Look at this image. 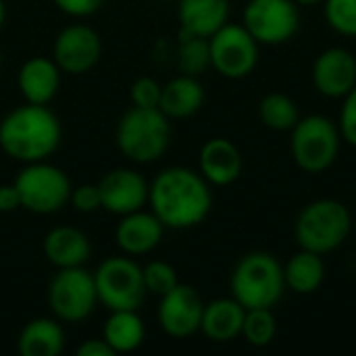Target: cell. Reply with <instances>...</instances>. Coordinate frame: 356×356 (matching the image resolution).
Instances as JSON below:
<instances>
[{
    "mask_svg": "<svg viewBox=\"0 0 356 356\" xmlns=\"http://www.w3.org/2000/svg\"><path fill=\"white\" fill-rule=\"evenodd\" d=\"M284 280H286V288H290L294 294L307 296V294L317 292L321 284L325 282L323 254L300 248L284 265Z\"/></svg>",
    "mask_w": 356,
    "mask_h": 356,
    "instance_id": "obj_25",
    "label": "cell"
},
{
    "mask_svg": "<svg viewBox=\"0 0 356 356\" xmlns=\"http://www.w3.org/2000/svg\"><path fill=\"white\" fill-rule=\"evenodd\" d=\"M298 6H315V4H321L323 0H294Z\"/></svg>",
    "mask_w": 356,
    "mask_h": 356,
    "instance_id": "obj_37",
    "label": "cell"
},
{
    "mask_svg": "<svg viewBox=\"0 0 356 356\" xmlns=\"http://www.w3.org/2000/svg\"><path fill=\"white\" fill-rule=\"evenodd\" d=\"M98 190L102 209L111 215L123 217L148 204L150 184L142 173L127 167H117L100 177Z\"/></svg>",
    "mask_w": 356,
    "mask_h": 356,
    "instance_id": "obj_14",
    "label": "cell"
},
{
    "mask_svg": "<svg viewBox=\"0 0 356 356\" xmlns=\"http://www.w3.org/2000/svg\"><path fill=\"white\" fill-rule=\"evenodd\" d=\"M17 350L21 356H58L65 350V330L56 317H35L23 325Z\"/></svg>",
    "mask_w": 356,
    "mask_h": 356,
    "instance_id": "obj_23",
    "label": "cell"
},
{
    "mask_svg": "<svg viewBox=\"0 0 356 356\" xmlns=\"http://www.w3.org/2000/svg\"><path fill=\"white\" fill-rule=\"evenodd\" d=\"M177 19L184 33L211 38L229 19V0H179Z\"/></svg>",
    "mask_w": 356,
    "mask_h": 356,
    "instance_id": "obj_21",
    "label": "cell"
},
{
    "mask_svg": "<svg viewBox=\"0 0 356 356\" xmlns=\"http://www.w3.org/2000/svg\"><path fill=\"white\" fill-rule=\"evenodd\" d=\"M244 159L240 148L227 138H211L198 154V171L211 186H229L242 175Z\"/></svg>",
    "mask_w": 356,
    "mask_h": 356,
    "instance_id": "obj_17",
    "label": "cell"
},
{
    "mask_svg": "<svg viewBox=\"0 0 356 356\" xmlns=\"http://www.w3.org/2000/svg\"><path fill=\"white\" fill-rule=\"evenodd\" d=\"M313 83L321 96L344 98L356 86V56L342 46H332L313 63Z\"/></svg>",
    "mask_w": 356,
    "mask_h": 356,
    "instance_id": "obj_15",
    "label": "cell"
},
{
    "mask_svg": "<svg viewBox=\"0 0 356 356\" xmlns=\"http://www.w3.org/2000/svg\"><path fill=\"white\" fill-rule=\"evenodd\" d=\"M161 90L163 86L152 79V77H140L131 83L129 88V98L134 102V106H142V108H159L161 102Z\"/></svg>",
    "mask_w": 356,
    "mask_h": 356,
    "instance_id": "obj_31",
    "label": "cell"
},
{
    "mask_svg": "<svg viewBox=\"0 0 356 356\" xmlns=\"http://www.w3.org/2000/svg\"><path fill=\"white\" fill-rule=\"evenodd\" d=\"M60 140V121L48 104L25 102L6 113L0 121V150L19 163L46 161L56 152Z\"/></svg>",
    "mask_w": 356,
    "mask_h": 356,
    "instance_id": "obj_2",
    "label": "cell"
},
{
    "mask_svg": "<svg viewBox=\"0 0 356 356\" xmlns=\"http://www.w3.org/2000/svg\"><path fill=\"white\" fill-rule=\"evenodd\" d=\"M204 86L194 75H177L163 83L159 108L169 119H188L196 115L204 104Z\"/></svg>",
    "mask_w": 356,
    "mask_h": 356,
    "instance_id": "obj_22",
    "label": "cell"
},
{
    "mask_svg": "<svg viewBox=\"0 0 356 356\" xmlns=\"http://www.w3.org/2000/svg\"><path fill=\"white\" fill-rule=\"evenodd\" d=\"M69 204L77 213H83V215H90V213H96L98 209H102L98 184H81V186L73 188Z\"/></svg>",
    "mask_w": 356,
    "mask_h": 356,
    "instance_id": "obj_32",
    "label": "cell"
},
{
    "mask_svg": "<svg viewBox=\"0 0 356 356\" xmlns=\"http://www.w3.org/2000/svg\"><path fill=\"white\" fill-rule=\"evenodd\" d=\"M54 6L69 15V17H90L94 13H98L104 4V0H52Z\"/></svg>",
    "mask_w": 356,
    "mask_h": 356,
    "instance_id": "obj_34",
    "label": "cell"
},
{
    "mask_svg": "<svg viewBox=\"0 0 356 356\" xmlns=\"http://www.w3.org/2000/svg\"><path fill=\"white\" fill-rule=\"evenodd\" d=\"M350 229V211L336 198H319L307 204L294 225L298 246L317 254H327L340 248L346 242Z\"/></svg>",
    "mask_w": 356,
    "mask_h": 356,
    "instance_id": "obj_5",
    "label": "cell"
},
{
    "mask_svg": "<svg viewBox=\"0 0 356 356\" xmlns=\"http://www.w3.org/2000/svg\"><path fill=\"white\" fill-rule=\"evenodd\" d=\"M342 111H340V136L346 144L356 148V86L342 98Z\"/></svg>",
    "mask_w": 356,
    "mask_h": 356,
    "instance_id": "obj_33",
    "label": "cell"
},
{
    "mask_svg": "<svg viewBox=\"0 0 356 356\" xmlns=\"http://www.w3.org/2000/svg\"><path fill=\"white\" fill-rule=\"evenodd\" d=\"M148 204L165 229H192L200 225L213 209L211 184L200 171L167 167L150 181Z\"/></svg>",
    "mask_w": 356,
    "mask_h": 356,
    "instance_id": "obj_1",
    "label": "cell"
},
{
    "mask_svg": "<svg viewBox=\"0 0 356 356\" xmlns=\"http://www.w3.org/2000/svg\"><path fill=\"white\" fill-rule=\"evenodd\" d=\"M100 56H102V40L96 29L83 23L67 25L65 29H60L52 46L54 63L63 73L69 75L88 73L98 65Z\"/></svg>",
    "mask_w": 356,
    "mask_h": 356,
    "instance_id": "obj_12",
    "label": "cell"
},
{
    "mask_svg": "<svg viewBox=\"0 0 356 356\" xmlns=\"http://www.w3.org/2000/svg\"><path fill=\"white\" fill-rule=\"evenodd\" d=\"M259 42L240 23H225L209 38L211 67L225 79H244L259 65Z\"/></svg>",
    "mask_w": 356,
    "mask_h": 356,
    "instance_id": "obj_10",
    "label": "cell"
},
{
    "mask_svg": "<svg viewBox=\"0 0 356 356\" xmlns=\"http://www.w3.org/2000/svg\"><path fill=\"white\" fill-rule=\"evenodd\" d=\"M60 69L54 58L48 56H31L27 58L19 73L17 86L25 102L29 104H50L60 88Z\"/></svg>",
    "mask_w": 356,
    "mask_h": 356,
    "instance_id": "obj_19",
    "label": "cell"
},
{
    "mask_svg": "<svg viewBox=\"0 0 356 356\" xmlns=\"http://www.w3.org/2000/svg\"><path fill=\"white\" fill-rule=\"evenodd\" d=\"M325 21L340 35L356 38V0H323Z\"/></svg>",
    "mask_w": 356,
    "mask_h": 356,
    "instance_id": "obj_30",
    "label": "cell"
},
{
    "mask_svg": "<svg viewBox=\"0 0 356 356\" xmlns=\"http://www.w3.org/2000/svg\"><path fill=\"white\" fill-rule=\"evenodd\" d=\"M177 67L186 75H194V77L202 75L211 67L209 38H200V35L179 31Z\"/></svg>",
    "mask_w": 356,
    "mask_h": 356,
    "instance_id": "obj_27",
    "label": "cell"
},
{
    "mask_svg": "<svg viewBox=\"0 0 356 356\" xmlns=\"http://www.w3.org/2000/svg\"><path fill=\"white\" fill-rule=\"evenodd\" d=\"M171 119L161 108H127L115 129L119 152L131 163H154L171 144Z\"/></svg>",
    "mask_w": 356,
    "mask_h": 356,
    "instance_id": "obj_3",
    "label": "cell"
},
{
    "mask_svg": "<svg viewBox=\"0 0 356 356\" xmlns=\"http://www.w3.org/2000/svg\"><path fill=\"white\" fill-rule=\"evenodd\" d=\"M165 234V225L152 211H136L123 215L115 227V242L127 257H142L152 252Z\"/></svg>",
    "mask_w": 356,
    "mask_h": 356,
    "instance_id": "obj_16",
    "label": "cell"
},
{
    "mask_svg": "<svg viewBox=\"0 0 356 356\" xmlns=\"http://www.w3.org/2000/svg\"><path fill=\"white\" fill-rule=\"evenodd\" d=\"M290 150L294 163L307 173L327 171L340 154V127L325 115L300 117L290 129Z\"/></svg>",
    "mask_w": 356,
    "mask_h": 356,
    "instance_id": "obj_7",
    "label": "cell"
},
{
    "mask_svg": "<svg viewBox=\"0 0 356 356\" xmlns=\"http://www.w3.org/2000/svg\"><path fill=\"white\" fill-rule=\"evenodd\" d=\"M17 209H21V200L15 184L0 186V213H13Z\"/></svg>",
    "mask_w": 356,
    "mask_h": 356,
    "instance_id": "obj_36",
    "label": "cell"
},
{
    "mask_svg": "<svg viewBox=\"0 0 356 356\" xmlns=\"http://www.w3.org/2000/svg\"><path fill=\"white\" fill-rule=\"evenodd\" d=\"M246 309L232 296V298H217L204 305L200 332L217 344H225L242 336Z\"/></svg>",
    "mask_w": 356,
    "mask_h": 356,
    "instance_id": "obj_20",
    "label": "cell"
},
{
    "mask_svg": "<svg viewBox=\"0 0 356 356\" xmlns=\"http://www.w3.org/2000/svg\"><path fill=\"white\" fill-rule=\"evenodd\" d=\"M0 69H2V50H0Z\"/></svg>",
    "mask_w": 356,
    "mask_h": 356,
    "instance_id": "obj_39",
    "label": "cell"
},
{
    "mask_svg": "<svg viewBox=\"0 0 356 356\" xmlns=\"http://www.w3.org/2000/svg\"><path fill=\"white\" fill-rule=\"evenodd\" d=\"M46 300L52 315L63 323H81L98 307L94 273L83 267L56 269L48 284Z\"/></svg>",
    "mask_w": 356,
    "mask_h": 356,
    "instance_id": "obj_8",
    "label": "cell"
},
{
    "mask_svg": "<svg viewBox=\"0 0 356 356\" xmlns=\"http://www.w3.org/2000/svg\"><path fill=\"white\" fill-rule=\"evenodd\" d=\"M4 21H6V4H4V0H0V29H2Z\"/></svg>",
    "mask_w": 356,
    "mask_h": 356,
    "instance_id": "obj_38",
    "label": "cell"
},
{
    "mask_svg": "<svg viewBox=\"0 0 356 356\" xmlns=\"http://www.w3.org/2000/svg\"><path fill=\"white\" fill-rule=\"evenodd\" d=\"M98 302L108 311H138L146 298L142 267L131 257H108L94 271Z\"/></svg>",
    "mask_w": 356,
    "mask_h": 356,
    "instance_id": "obj_9",
    "label": "cell"
},
{
    "mask_svg": "<svg viewBox=\"0 0 356 356\" xmlns=\"http://www.w3.org/2000/svg\"><path fill=\"white\" fill-rule=\"evenodd\" d=\"M42 252L44 259L56 269L83 267L92 257V242L81 229L58 225L44 236Z\"/></svg>",
    "mask_w": 356,
    "mask_h": 356,
    "instance_id": "obj_18",
    "label": "cell"
},
{
    "mask_svg": "<svg viewBox=\"0 0 356 356\" xmlns=\"http://www.w3.org/2000/svg\"><path fill=\"white\" fill-rule=\"evenodd\" d=\"M202 311H204V302L196 292V288L188 284H177L173 290L161 296L156 319L167 336L175 340H184L200 332Z\"/></svg>",
    "mask_w": 356,
    "mask_h": 356,
    "instance_id": "obj_13",
    "label": "cell"
},
{
    "mask_svg": "<svg viewBox=\"0 0 356 356\" xmlns=\"http://www.w3.org/2000/svg\"><path fill=\"white\" fill-rule=\"evenodd\" d=\"M242 25L263 46H280L292 40L300 25L294 0H248Z\"/></svg>",
    "mask_w": 356,
    "mask_h": 356,
    "instance_id": "obj_11",
    "label": "cell"
},
{
    "mask_svg": "<svg viewBox=\"0 0 356 356\" xmlns=\"http://www.w3.org/2000/svg\"><path fill=\"white\" fill-rule=\"evenodd\" d=\"M259 117L263 125L273 131H290L298 123L300 113L296 102L288 94L271 92L259 102Z\"/></svg>",
    "mask_w": 356,
    "mask_h": 356,
    "instance_id": "obj_26",
    "label": "cell"
},
{
    "mask_svg": "<svg viewBox=\"0 0 356 356\" xmlns=\"http://www.w3.org/2000/svg\"><path fill=\"white\" fill-rule=\"evenodd\" d=\"M77 356H113L115 350L106 344L104 338H92V340H86L77 346L75 350Z\"/></svg>",
    "mask_w": 356,
    "mask_h": 356,
    "instance_id": "obj_35",
    "label": "cell"
},
{
    "mask_svg": "<svg viewBox=\"0 0 356 356\" xmlns=\"http://www.w3.org/2000/svg\"><path fill=\"white\" fill-rule=\"evenodd\" d=\"M102 338L115 350V355L134 353L146 340V325L144 319L134 309L111 311L108 319L102 327Z\"/></svg>",
    "mask_w": 356,
    "mask_h": 356,
    "instance_id": "obj_24",
    "label": "cell"
},
{
    "mask_svg": "<svg viewBox=\"0 0 356 356\" xmlns=\"http://www.w3.org/2000/svg\"><path fill=\"white\" fill-rule=\"evenodd\" d=\"M142 275H144L146 292L159 298L179 284L175 267L167 261H150L148 265L142 267Z\"/></svg>",
    "mask_w": 356,
    "mask_h": 356,
    "instance_id": "obj_29",
    "label": "cell"
},
{
    "mask_svg": "<svg viewBox=\"0 0 356 356\" xmlns=\"http://www.w3.org/2000/svg\"><path fill=\"white\" fill-rule=\"evenodd\" d=\"M13 184L19 192L21 209L35 215H54L63 211L69 204L73 190L67 173L46 161L25 163Z\"/></svg>",
    "mask_w": 356,
    "mask_h": 356,
    "instance_id": "obj_6",
    "label": "cell"
},
{
    "mask_svg": "<svg viewBox=\"0 0 356 356\" xmlns=\"http://www.w3.org/2000/svg\"><path fill=\"white\" fill-rule=\"evenodd\" d=\"M232 296L248 309H273L286 290L282 263L263 250L244 254L229 277Z\"/></svg>",
    "mask_w": 356,
    "mask_h": 356,
    "instance_id": "obj_4",
    "label": "cell"
},
{
    "mask_svg": "<svg viewBox=\"0 0 356 356\" xmlns=\"http://www.w3.org/2000/svg\"><path fill=\"white\" fill-rule=\"evenodd\" d=\"M277 319L271 309H248L244 317L242 336L254 348H265L275 340Z\"/></svg>",
    "mask_w": 356,
    "mask_h": 356,
    "instance_id": "obj_28",
    "label": "cell"
}]
</instances>
